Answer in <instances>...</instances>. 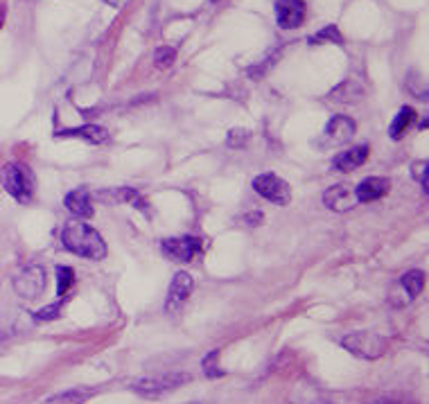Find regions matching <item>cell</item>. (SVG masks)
I'll return each instance as SVG.
<instances>
[{"label":"cell","mask_w":429,"mask_h":404,"mask_svg":"<svg viewBox=\"0 0 429 404\" xmlns=\"http://www.w3.org/2000/svg\"><path fill=\"white\" fill-rule=\"evenodd\" d=\"M61 244H64L70 253L80 255L86 260H104L106 258V244L102 235L89 226V224L80 222H68L61 228Z\"/></svg>","instance_id":"6da1fadb"},{"label":"cell","mask_w":429,"mask_h":404,"mask_svg":"<svg viewBox=\"0 0 429 404\" xmlns=\"http://www.w3.org/2000/svg\"><path fill=\"white\" fill-rule=\"evenodd\" d=\"M192 375L190 372H178V370H172V372H163V375H150V377H138L131 382V388H134L136 393H140L143 398H161V395L165 393H172L176 391L178 386H183L185 382H190Z\"/></svg>","instance_id":"7a4b0ae2"},{"label":"cell","mask_w":429,"mask_h":404,"mask_svg":"<svg viewBox=\"0 0 429 404\" xmlns=\"http://www.w3.org/2000/svg\"><path fill=\"white\" fill-rule=\"evenodd\" d=\"M0 183L7 194H12L19 204H27L34 194V176L27 167L19 165V163H7L0 169Z\"/></svg>","instance_id":"3957f363"},{"label":"cell","mask_w":429,"mask_h":404,"mask_svg":"<svg viewBox=\"0 0 429 404\" xmlns=\"http://www.w3.org/2000/svg\"><path fill=\"white\" fill-rule=\"evenodd\" d=\"M341 346L350 350L353 355L362 357V359H378L386 353V339L378 332L360 330V332H350L341 339Z\"/></svg>","instance_id":"277c9868"},{"label":"cell","mask_w":429,"mask_h":404,"mask_svg":"<svg viewBox=\"0 0 429 404\" xmlns=\"http://www.w3.org/2000/svg\"><path fill=\"white\" fill-rule=\"evenodd\" d=\"M253 190L271 204L287 206L292 201V188L285 178H280L274 172H264L253 178Z\"/></svg>","instance_id":"5b68a950"},{"label":"cell","mask_w":429,"mask_h":404,"mask_svg":"<svg viewBox=\"0 0 429 404\" xmlns=\"http://www.w3.org/2000/svg\"><path fill=\"white\" fill-rule=\"evenodd\" d=\"M163 253L174 262H190L197 258L199 253H204V239L185 235V237H172L163 239Z\"/></svg>","instance_id":"8992f818"},{"label":"cell","mask_w":429,"mask_h":404,"mask_svg":"<svg viewBox=\"0 0 429 404\" xmlns=\"http://www.w3.org/2000/svg\"><path fill=\"white\" fill-rule=\"evenodd\" d=\"M194 289V281L188 271H176V276L172 278L170 289H167V300H165V312L167 314H178L183 305L188 302L190 294Z\"/></svg>","instance_id":"52a82bcc"},{"label":"cell","mask_w":429,"mask_h":404,"mask_svg":"<svg viewBox=\"0 0 429 404\" xmlns=\"http://www.w3.org/2000/svg\"><path fill=\"white\" fill-rule=\"evenodd\" d=\"M308 14L305 0H276V21L280 29H296Z\"/></svg>","instance_id":"ba28073f"},{"label":"cell","mask_w":429,"mask_h":404,"mask_svg":"<svg viewBox=\"0 0 429 404\" xmlns=\"http://www.w3.org/2000/svg\"><path fill=\"white\" fill-rule=\"evenodd\" d=\"M14 289L21 298H36L45 289V271L41 267H27L14 278Z\"/></svg>","instance_id":"9c48e42d"},{"label":"cell","mask_w":429,"mask_h":404,"mask_svg":"<svg viewBox=\"0 0 429 404\" xmlns=\"http://www.w3.org/2000/svg\"><path fill=\"white\" fill-rule=\"evenodd\" d=\"M323 204H325V208H330V211H334V213H346V211H350V208L357 206L355 190L343 183L332 185V188H327L323 194Z\"/></svg>","instance_id":"30bf717a"},{"label":"cell","mask_w":429,"mask_h":404,"mask_svg":"<svg viewBox=\"0 0 429 404\" xmlns=\"http://www.w3.org/2000/svg\"><path fill=\"white\" fill-rule=\"evenodd\" d=\"M355 131H357V124L350 115H334L325 127V138L334 145H341V143H348L350 138L355 136Z\"/></svg>","instance_id":"8fae6325"},{"label":"cell","mask_w":429,"mask_h":404,"mask_svg":"<svg viewBox=\"0 0 429 404\" xmlns=\"http://www.w3.org/2000/svg\"><path fill=\"white\" fill-rule=\"evenodd\" d=\"M353 190H355L357 204H371V201H378L384 197V194H389V181L382 176H371V178H364Z\"/></svg>","instance_id":"7c38bea8"},{"label":"cell","mask_w":429,"mask_h":404,"mask_svg":"<svg viewBox=\"0 0 429 404\" xmlns=\"http://www.w3.org/2000/svg\"><path fill=\"white\" fill-rule=\"evenodd\" d=\"M64 204L70 213H73L75 217H80V219H91L93 215H95V211H93V199H91V192L86 188H77L73 192L66 194Z\"/></svg>","instance_id":"4fadbf2b"},{"label":"cell","mask_w":429,"mask_h":404,"mask_svg":"<svg viewBox=\"0 0 429 404\" xmlns=\"http://www.w3.org/2000/svg\"><path fill=\"white\" fill-rule=\"evenodd\" d=\"M369 147L366 145H360V147H353V150L348 152H341L337 158H334V169H339V172H353V169L362 167L366 161H369Z\"/></svg>","instance_id":"5bb4252c"},{"label":"cell","mask_w":429,"mask_h":404,"mask_svg":"<svg viewBox=\"0 0 429 404\" xmlns=\"http://www.w3.org/2000/svg\"><path fill=\"white\" fill-rule=\"evenodd\" d=\"M57 138H82V141L91 145H100L106 141L108 134L104 127H97V124H84V127H77V129L57 131Z\"/></svg>","instance_id":"9a60e30c"},{"label":"cell","mask_w":429,"mask_h":404,"mask_svg":"<svg viewBox=\"0 0 429 404\" xmlns=\"http://www.w3.org/2000/svg\"><path fill=\"white\" fill-rule=\"evenodd\" d=\"M97 393V388H86V386H75L70 391H64L54 398L48 400V404H84L86 400H91Z\"/></svg>","instance_id":"2e32d148"},{"label":"cell","mask_w":429,"mask_h":404,"mask_svg":"<svg viewBox=\"0 0 429 404\" xmlns=\"http://www.w3.org/2000/svg\"><path fill=\"white\" fill-rule=\"evenodd\" d=\"M413 118H416V111H413L411 106H402L400 111H397L395 120L391 122V127H389V136H391V141H402L404 134H407V129L411 127Z\"/></svg>","instance_id":"e0dca14e"},{"label":"cell","mask_w":429,"mask_h":404,"mask_svg":"<svg viewBox=\"0 0 429 404\" xmlns=\"http://www.w3.org/2000/svg\"><path fill=\"white\" fill-rule=\"evenodd\" d=\"M357 97H362V86H360V84H355V82H350V80L339 84V86L330 93L332 102H343V104L355 102Z\"/></svg>","instance_id":"ac0fdd59"},{"label":"cell","mask_w":429,"mask_h":404,"mask_svg":"<svg viewBox=\"0 0 429 404\" xmlns=\"http://www.w3.org/2000/svg\"><path fill=\"white\" fill-rule=\"evenodd\" d=\"M400 283H402L404 289H407L409 300H413L420 292H423V287H425V274H423V271H418V269H413V271H409V274L402 276Z\"/></svg>","instance_id":"d6986e66"},{"label":"cell","mask_w":429,"mask_h":404,"mask_svg":"<svg viewBox=\"0 0 429 404\" xmlns=\"http://www.w3.org/2000/svg\"><path fill=\"white\" fill-rule=\"evenodd\" d=\"M308 41L314 45V43H337V45H343V34L339 32V27L337 25H325L323 29H318L316 34H312Z\"/></svg>","instance_id":"ffe728a7"},{"label":"cell","mask_w":429,"mask_h":404,"mask_svg":"<svg viewBox=\"0 0 429 404\" xmlns=\"http://www.w3.org/2000/svg\"><path fill=\"white\" fill-rule=\"evenodd\" d=\"M73 283H75V271L70 267H57V296L59 298L66 296Z\"/></svg>","instance_id":"44dd1931"},{"label":"cell","mask_w":429,"mask_h":404,"mask_svg":"<svg viewBox=\"0 0 429 404\" xmlns=\"http://www.w3.org/2000/svg\"><path fill=\"white\" fill-rule=\"evenodd\" d=\"M217 359H220V350H213L210 355L204 357V361H201V366H204L206 377H210V379L224 377V370L220 368V364H217Z\"/></svg>","instance_id":"7402d4cb"},{"label":"cell","mask_w":429,"mask_h":404,"mask_svg":"<svg viewBox=\"0 0 429 404\" xmlns=\"http://www.w3.org/2000/svg\"><path fill=\"white\" fill-rule=\"evenodd\" d=\"M174 59H176V50L170 48V45H161V48H156L154 52V61L159 68H170L174 64Z\"/></svg>","instance_id":"603a6c76"},{"label":"cell","mask_w":429,"mask_h":404,"mask_svg":"<svg viewBox=\"0 0 429 404\" xmlns=\"http://www.w3.org/2000/svg\"><path fill=\"white\" fill-rule=\"evenodd\" d=\"M61 314V302H52V305L38 309V312H34V321L41 323V321H54Z\"/></svg>","instance_id":"cb8c5ba5"},{"label":"cell","mask_w":429,"mask_h":404,"mask_svg":"<svg viewBox=\"0 0 429 404\" xmlns=\"http://www.w3.org/2000/svg\"><path fill=\"white\" fill-rule=\"evenodd\" d=\"M427 167H429L427 161H416L411 165V176L423 185V192H427Z\"/></svg>","instance_id":"d4e9b609"},{"label":"cell","mask_w":429,"mask_h":404,"mask_svg":"<svg viewBox=\"0 0 429 404\" xmlns=\"http://www.w3.org/2000/svg\"><path fill=\"white\" fill-rule=\"evenodd\" d=\"M251 138V134H248L246 129H233L229 134V147H233V150H237V147L246 145V141Z\"/></svg>","instance_id":"484cf974"},{"label":"cell","mask_w":429,"mask_h":404,"mask_svg":"<svg viewBox=\"0 0 429 404\" xmlns=\"http://www.w3.org/2000/svg\"><path fill=\"white\" fill-rule=\"evenodd\" d=\"M244 222H248V226H257V224L262 222V213H253V215H248V217H244Z\"/></svg>","instance_id":"4316f807"},{"label":"cell","mask_w":429,"mask_h":404,"mask_svg":"<svg viewBox=\"0 0 429 404\" xmlns=\"http://www.w3.org/2000/svg\"><path fill=\"white\" fill-rule=\"evenodd\" d=\"M104 3H106V5H111V7H120V5L124 3V0H104Z\"/></svg>","instance_id":"83f0119b"},{"label":"cell","mask_w":429,"mask_h":404,"mask_svg":"<svg viewBox=\"0 0 429 404\" xmlns=\"http://www.w3.org/2000/svg\"><path fill=\"white\" fill-rule=\"evenodd\" d=\"M3 21H5V10L0 7V27H3Z\"/></svg>","instance_id":"f1b7e54d"},{"label":"cell","mask_w":429,"mask_h":404,"mask_svg":"<svg viewBox=\"0 0 429 404\" xmlns=\"http://www.w3.org/2000/svg\"><path fill=\"white\" fill-rule=\"evenodd\" d=\"M3 339H5V334H3V332H0V341H3Z\"/></svg>","instance_id":"f546056e"},{"label":"cell","mask_w":429,"mask_h":404,"mask_svg":"<svg viewBox=\"0 0 429 404\" xmlns=\"http://www.w3.org/2000/svg\"><path fill=\"white\" fill-rule=\"evenodd\" d=\"M213 3H217V0H213Z\"/></svg>","instance_id":"4dcf8cb0"}]
</instances>
